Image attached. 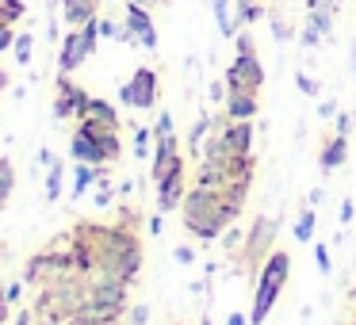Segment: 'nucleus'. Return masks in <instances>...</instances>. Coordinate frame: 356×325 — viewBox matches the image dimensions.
I'll return each mask as SVG.
<instances>
[{
    "instance_id": "nucleus-52",
    "label": "nucleus",
    "mask_w": 356,
    "mask_h": 325,
    "mask_svg": "<svg viewBox=\"0 0 356 325\" xmlns=\"http://www.w3.org/2000/svg\"><path fill=\"white\" fill-rule=\"evenodd\" d=\"M39 325H62L58 317H39Z\"/></svg>"
},
{
    "instance_id": "nucleus-19",
    "label": "nucleus",
    "mask_w": 356,
    "mask_h": 325,
    "mask_svg": "<svg viewBox=\"0 0 356 325\" xmlns=\"http://www.w3.org/2000/svg\"><path fill=\"white\" fill-rule=\"evenodd\" d=\"M96 176H100V165H85L77 161V169H73V195H85L88 188H96Z\"/></svg>"
},
{
    "instance_id": "nucleus-26",
    "label": "nucleus",
    "mask_w": 356,
    "mask_h": 325,
    "mask_svg": "<svg viewBox=\"0 0 356 325\" xmlns=\"http://www.w3.org/2000/svg\"><path fill=\"white\" fill-rule=\"evenodd\" d=\"M12 188H16V169H12V161H8V157H0V207L8 203Z\"/></svg>"
},
{
    "instance_id": "nucleus-23",
    "label": "nucleus",
    "mask_w": 356,
    "mask_h": 325,
    "mask_svg": "<svg viewBox=\"0 0 356 325\" xmlns=\"http://www.w3.org/2000/svg\"><path fill=\"white\" fill-rule=\"evenodd\" d=\"M211 131H215V119H211V115H203V119H195V123H192V131H188V146H192V153L207 142Z\"/></svg>"
},
{
    "instance_id": "nucleus-33",
    "label": "nucleus",
    "mask_w": 356,
    "mask_h": 325,
    "mask_svg": "<svg viewBox=\"0 0 356 325\" xmlns=\"http://www.w3.org/2000/svg\"><path fill=\"white\" fill-rule=\"evenodd\" d=\"M154 131V138H169V134H177V123H172V111H161L157 115V123L149 126Z\"/></svg>"
},
{
    "instance_id": "nucleus-57",
    "label": "nucleus",
    "mask_w": 356,
    "mask_h": 325,
    "mask_svg": "<svg viewBox=\"0 0 356 325\" xmlns=\"http://www.w3.org/2000/svg\"><path fill=\"white\" fill-rule=\"evenodd\" d=\"M353 325H356V317H353Z\"/></svg>"
},
{
    "instance_id": "nucleus-53",
    "label": "nucleus",
    "mask_w": 356,
    "mask_h": 325,
    "mask_svg": "<svg viewBox=\"0 0 356 325\" xmlns=\"http://www.w3.org/2000/svg\"><path fill=\"white\" fill-rule=\"evenodd\" d=\"M200 325H211V317H207V314H203V322H200Z\"/></svg>"
},
{
    "instance_id": "nucleus-27",
    "label": "nucleus",
    "mask_w": 356,
    "mask_h": 325,
    "mask_svg": "<svg viewBox=\"0 0 356 325\" xmlns=\"http://www.w3.org/2000/svg\"><path fill=\"white\" fill-rule=\"evenodd\" d=\"M218 245H222L226 253H241V245H245V230H238V222H230L222 230V238H218Z\"/></svg>"
},
{
    "instance_id": "nucleus-31",
    "label": "nucleus",
    "mask_w": 356,
    "mask_h": 325,
    "mask_svg": "<svg viewBox=\"0 0 356 325\" xmlns=\"http://www.w3.org/2000/svg\"><path fill=\"white\" fill-rule=\"evenodd\" d=\"M307 27H314L322 39H330V35H333V16H330V12H310L307 8Z\"/></svg>"
},
{
    "instance_id": "nucleus-2",
    "label": "nucleus",
    "mask_w": 356,
    "mask_h": 325,
    "mask_svg": "<svg viewBox=\"0 0 356 325\" xmlns=\"http://www.w3.org/2000/svg\"><path fill=\"white\" fill-rule=\"evenodd\" d=\"M96 241H100V264L123 283H134L142 276V241L131 226H96Z\"/></svg>"
},
{
    "instance_id": "nucleus-45",
    "label": "nucleus",
    "mask_w": 356,
    "mask_h": 325,
    "mask_svg": "<svg viewBox=\"0 0 356 325\" xmlns=\"http://www.w3.org/2000/svg\"><path fill=\"white\" fill-rule=\"evenodd\" d=\"M318 115H322V119H337V103L322 100V103H318Z\"/></svg>"
},
{
    "instance_id": "nucleus-56",
    "label": "nucleus",
    "mask_w": 356,
    "mask_h": 325,
    "mask_svg": "<svg viewBox=\"0 0 356 325\" xmlns=\"http://www.w3.org/2000/svg\"><path fill=\"white\" fill-rule=\"evenodd\" d=\"M353 299H356V291H353Z\"/></svg>"
},
{
    "instance_id": "nucleus-28",
    "label": "nucleus",
    "mask_w": 356,
    "mask_h": 325,
    "mask_svg": "<svg viewBox=\"0 0 356 325\" xmlns=\"http://www.w3.org/2000/svg\"><path fill=\"white\" fill-rule=\"evenodd\" d=\"M31 47H35V35L31 31H19L16 42H12V54H16L19 65H31Z\"/></svg>"
},
{
    "instance_id": "nucleus-42",
    "label": "nucleus",
    "mask_w": 356,
    "mask_h": 325,
    "mask_svg": "<svg viewBox=\"0 0 356 325\" xmlns=\"http://www.w3.org/2000/svg\"><path fill=\"white\" fill-rule=\"evenodd\" d=\"M172 256H177V264H192L195 260V249L192 245H177V249H172Z\"/></svg>"
},
{
    "instance_id": "nucleus-55",
    "label": "nucleus",
    "mask_w": 356,
    "mask_h": 325,
    "mask_svg": "<svg viewBox=\"0 0 356 325\" xmlns=\"http://www.w3.org/2000/svg\"><path fill=\"white\" fill-rule=\"evenodd\" d=\"M0 256H4V249H0Z\"/></svg>"
},
{
    "instance_id": "nucleus-14",
    "label": "nucleus",
    "mask_w": 356,
    "mask_h": 325,
    "mask_svg": "<svg viewBox=\"0 0 356 325\" xmlns=\"http://www.w3.org/2000/svg\"><path fill=\"white\" fill-rule=\"evenodd\" d=\"M70 157L73 161H85V165H111L100 142L88 138V134H81V131H73V138H70Z\"/></svg>"
},
{
    "instance_id": "nucleus-54",
    "label": "nucleus",
    "mask_w": 356,
    "mask_h": 325,
    "mask_svg": "<svg viewBox=\"0 0 356 325\" xmlns=\"http://www.w3.org/2000/svg\"><path fill=\"white\" fill-rule=\"evenodd\" d=\"M172 325H184V322H172Z\"/></svg>"
},
{
    "instance_id": "nucleus-16",
    "label": "nucleus",
    "mask_w": 356,
    "mask_h": 325,
    "mask_svg": "<svg viewBox=\"0 0 356 325\" xmlns=\"http://www.w3.org/2000/svg\"><path fill=\"white\" fill-rule=\"evenodd\" d=\"M276 299H280V287L261 283V279H257V291H253V310H249V325H264V317L272 314Z\"/></svg>"
},
{
    "instance_id": "nucleus-8",
    "label": "nucleus",
    "mask_w": 356,
    "mask_h": 325,
    "mask_svg": "<svg viewBox=\"0 0 356 325\" xmlns=\"http://www.w3.org/2000/svg\"><path fill=\"white\" fill-rule=\"evenodd\" d=\"M123 24L131 27L134 42H138L142 50H157V27H154V16H149L146 4H138V0H127V16Z\"/></svg>"
},
{
    "instance_id": "nucleus-3",
    "label": "nucleus",
    "mask_w": 356,
    "mask_h": 325,
    "mask_svg": "<svg viewBox=\"0 0 356 325\" xmlns=\"http://www.w3.org/2000/svg\"><path fill=\"white\" fill-rule=\"evenodd\" d=\"M272 245H276V218L257 215L253 226L245 230V245H241V253H238V260L245 264V276H257V272H261V264L268 260Z\"/></svg>"
},
{
    "instance_id": "nucleus-39",
    "label": "nucleus",
    "mask_w": 356,
    "mask_h": 325,
    "mask_svg": "<svg viewBox=\"0 0 356 325\" xmlns=\"http://www.w3.org/2000/svg\"><path fill=\"white\" fill-rule=\"evenodd\" d=\"M307 8H310V12H330V16H337L341 0H307Z\"/></svg>"
},
{
    "instance_id": "nucleus-43",
    "label": "nucleus",
    "mask_w": 356,
    "mask_h": 325,
    "mask_svg": "<svg viewBox=\"0 0 356 325\" xmlns=\"http://www.w3.org/2000/svg\"><path fill=\"white\" fill-rule=\"evenodd\" d=\"M299 42L302 47H318V42H322V35L314 31V27H302V35H299Z\"/></svg>"
},
{
    "instance_id": "nucleus-1",
    "label": "nucleus",
    "mask_w": 356,
    "mask_h": 325,
    "mask_svg": "<svg viewBox=\"0 0 356 325\" xmlns=\"http://www.w3.org/2000/svg\"><path fill=\"white\" fill-rule=\"evenodd\" d=\"M245 203L230 199L226 192H207V188H192L180 203V222L195 241H218L230 222L241 218Z\"/></svg>"
},
{
    "instance_id": "nucleus-17",
    "label": "nucleus",
    "mask_w": 356,
    "mask_h": 325,
    "mask_svg": "<svg viewBox=\"0 0 356 325\" xmlns=\"http://www.w3.org/2000/svg\"><path fill=\"white\" fill-rule=\"evenodd\" d=\"M62 16L70 27H85L88 19L100 16V0H62Z\"/></svg>"
},
{
    "instance_id": "nucleus-4",
    "label": "nucleus",
    "mask_w": 356,
    "mask_h": 325,
    "mask_svg": "<svg viewBox=\"0 0 356 325\" xmlns=\"http://www.w3.org/2000/svg\"><path fill=\"white\" fill-rule=\"evenodd\" d=\"M157 73L146 69V65H138V69L131 73V81H123V88H119V103L131 111H149L157 103Z\"/></svg>"
},
{
    "instance_id": "nucleus-13",
    "label": "nucleus",
    "mask_w": 356,
    "mask_h": 325,
    "mask_svg": "<svg viewBox=\"0 0 356 325\" xmlns=\"http://www.w3.org/2000/svg\"><path fill=\"white\" fill-rule=\"evenodd\" d=\"M261 111V92H226V115L234 123H253Z\"/></svg>"
},
{
    "instance_id": "nucleus-15",
    "label": "nucleus",
    "mask_w": 356,
    "mask_h": 325,
    "mask_svg": "<svg viewBox=\"0 0 356 325\" xmlns=\"http://www.w3.org/2000/svg\"><path fill=\"white\" fill-rule=\"evenodd\" d=\"M345 161H348V134H333V138L322 146V153H318V169L333 172V169H341Z\"/></svg>"
},
{
    "instance_id": "nucleus-29",
    "label": "nucleus",
    "mask_w": 356,
    "mask_h": 325,
    "mask_svg": "<svg viewBox=\"0 0 356 325\" xmlns=\"http://www.w3.org/2000/svg\"><path fill=\"white\" fill-rule=\"evenodd\" d=\"M134 157H138V161L154 157V131H146V126H138V131H134Z\"/></svg>"
},
{
    "instance_id": "nucleus-34",
    "label": "nucleus",
    "mask_w": 356,
    "mask_h": 325,
    "mask_svg": "<svg viewBox=\"0 0 356 325\" xmlns=\"http://www.w3.org/2000/svg\"><path fill=\"white\" fill-rule=\"evenodd\" d=\"M234 50H238V54H257V42L245 27H238V35H234Z\"/></svg>"
},
{
    "instance_id": "nucleus-25",
    "label": "nucleus",
    "mask_w": 356,
    "mask_h": 325,
    "mask_svg": "<svg viewBox=\"0 0 356 325\" xmlns=\"http://www.w3.org/2000/svg\"><path fill=\"white\" fill-rule=\"evenodd\" d=\"M295 238H299V241L314 238V207H310V203L299 210V215H295Z\"/></svg>"
},
{
    "instance_id": "nucleus-50",
    "label": "nucleus",
    "mask_w": 356,
    "mask_h": 325,
    "mask_svg": "<svg viewBox=\"0 0 356 325\" xmlns=\"http://www.w3.org/2000/svg\"><path fill=\"white\" fill-rule=\"evenodd\" d=\"M12 325H31V314H27V310H19V317Z\"/></svg>"
},
{
    "instance_id": "nucleus-35",
    "label": "nucleus",
    "mask_w": 356,
    "mask_h": 325,
    "mask_svg": "<svg viewBox=\"0 0 356 325\" xmlns=\"http://www.w3.org/2000/svg\"><path fill=\"white\" fill-rule=\"evenodd\" d=\"M295 85H299V92H307V96H322V85H318L310 73H295Z\"/></svg>"
},
{
    "instance_id": "nucleus-48",
    "label": "nucleus",
    "mask_w": 356,
    "mask_h": 325,
    "mask_svg": "<svg viewBox=\"0 0 356 325\" xmlns=\"http://www.w3.org/2000/svg\"><path fill=\"white\" fill-rule=\"evenodd\" d=\"M161 218H165V215H154V218H149V222H146V226H149V233H154V238H157V233H161Z\"/></svg>"
},
{
    "instance_id": "nucleus-18",
    "label": "nucleus",
    "mask_w": 356,
    "mask_h": 325,
    "mask_svg": "<svg viewBox=\"0 0 356 325\" xmlns=\"http://www.w3.org/2000/svg\"><path fill=\"white\" fill-rule=\"evenodd\" d=\"M180 153L177 146V134H169V138H154V172H149V180H157L165 169H169V161Z\"/></svg>"
},
{
    "instance_id": "nucleus-6",
    "label": "nucleus",
    "mask_w": 356,
    "mask_h": 325,
    "mask_svg": "<svg viewBox=\"0 0 356 325\" xmlns=\"http://www.w3.org/2000/svg\"><path fill=\"white\" fill-rule=\"evenodd\" d=\"M88 100L92 96L85 92V88L73 81V73H58V81H54V119H81L88 111Z\"/></svg>"
},
{
    "instance_id": "nucleus-36",
    "label": "nucleus",
    "mask_w": 356,
    "mask_h": 325,
    "mask_svg": "<svg viewBox=\"0 0 356 325\" xmlns=\"http://www.w3.org/2000/svg\"><path fill=\"white\" fill-rule=\"evenodd\" d=\"M314 260H318V272H322V276H330V272H333V256H330V249H325L322 241L314 245Z\"/></svg>"
},
{
    "instance_id": "nucleus-9",
    "label": "nucleus",
    "mask_w": 356,
    "mask_h": 325,
    "mask_svg": "<svg viewBox=\"0 0 356 325\" xmlns=\"http://www.w3.org/2000/svg\"><path fill=\"white\" fill-rule=\"evenodd\" d=\"M77 131L81 134H88V138H96L104 146V153H108V161L115 165L119 157H123V142H119V131L115 126H108V123H100V119H92V115H81L77 119Z\"/></svg>"
},
{
    "instance_id": "nucleus-7",
    "label": "nucleus",
    "mask_w": 356,
    "mask_h": 325,
    "mask_svg": "<svg viewBox=\"0 0 356 325\" xmlns=\"http://www.w3.org/2000/svg\"><path fill=\"white\" fill-rule=\"evenodd\" d=\"M226 88L230 92H261L264 88V65L257 54H234L230 69H226Z\"/></svg>"
},
{
    "instance_id": "nucleus-12",
    "label": "nucleus",
    "mask_w": 356,
    "mask_h": 325,
    "mask_svg": "<svg viewBox=\"0 0 356 325\" xmlns=\"http://www.w3.org/2000/svg\"><path fill=\"white\" fill-rule=\"evenodd\" d=\"M218 134H222L226 149H230L234 157L253 153V123H234V119H226V123L218 126Z\"/></svg>"
},
{
    "instance_id": "nucleus-38",
    "label": "nucleus",
    "mask_w": 356,
    "mask_h": 325,
    "mask_svg": "<svg viewBox=\"0 0 356 325\" xmlns=\"http://www.w3.org/2000/svg\"><path fill=\"white\" fill-rule=\"evenodd\" d=\"M146 322H149V306H146V302L127 310V325H146Z\"/></svg>"
},
{
    "instance_id": "nucleus-44",
    "label": "nucleus",
    "mask_w": 356,
    "mask_h": 325,
    "mask_svg": "<svg viewBox=\"0 0 356 325\" xmlns=\"http://www.w3.org/2000/svg\"><path fill=\"white\" fill-rule=\"evenodd\" d=\"M226 92H230V88H226V81H215V85L207 88V96H211L215 103H218V100H226Z\"/></svg>"
},
{
    "instance_id": "nucleus-46",
    "label": "nucleus",
    "mask_w": 356,
    "mask_h": 325,
    "mask_svg": "<svg viewBox=\"0 0 356 325\" xmlns=\"http://www.w3.org/2000/svg\"><path fill=\"white\" fill-rule=\"evenodd\" d=\"M353 131V115L348 111H337V134H348Z\"/></svg>"
},
{
    "instance_id": "nucleus-11",
    "label": "nucleus",
    "mask_w": 356,
    "mask_h": 325,
    "mask_svg": "<svg viewBox=\"0 0 356 325\" xmlns=\"http://www.w3.org/2000/svg\"><path fill=\"white\" fill-rule=\"evenodd\" d=\"M287 276H291V256H287L284 249H272L268 260L261 264V272H257V279H261V283H272V287H280V291H284V287H287Z\"/></svg>"
},
{
    "instance_id": "nucleus-24",
    "label": "nucleus",
    "mask_w": 356,
    "mask_h": 325,
    "mask_svg": "<svg viewBox=\"0 0 356 325\" xmlns=\"http://www.w3.org/2000/svg\"><path fill=\"white\" fill-rule=\"evenodd\" d=\"M62 161L58 157H50V176H47V203H58L62 199Z\"/></svg>"
},
{
    "instance_id": "nucleus-47",
    "label": "nucleus",
    "mask_w": 356,
    "mask_h": 325,
    "mask_svg": "<svg viewBox=\"0 0 356 325\" xmlns=\"http://www.w3.org/2000/svg\"><path fill=\"white\" fill-rule=\"evenodd\" d=\"M337 218H341V222H353V203H341V210H337Z\"/></svg>"
},
{
    "instance_id": "nucleus-30",
    "label": "nucleus",
    "mask_w": 356,
    "mask_h": 325,
    "mask_svg": "<svg viewBox=\"0 0 356 325\" xmlns=\"http://www.w3.org/2000/svg\"><path fill=\"white\" fill-rule=\"evenodd\" d=\"M27 12L24 0H0V24H19Z\"/></svg>"
},
{
    "instance_id": "nucleus-49",
    "label": "nucleus",
    "mask_w": 356,
    "mask_h": 325,
    "mask_svg": "<svg viewBox=\"0 0 356 325\" xmlns=\"http://www.w3.org/2000/svg\"><path fill=\"white\" fill-rule=\"evenodd\" d=\"M226 325H249V317H241V314H238V310H234V314H230V317H226Z\"/></svg>"
},
{
    "instance_id": "nucleus-21",
    "label": "nucleus",
    "mask_w": 356,
    "mask_h": 325,
    "mask_svg": "<svg viewBox=\"0 0 356 325\" xmlns=\"http://www.w3.org/2000/svg\"><path fill=\"white\" fill-rule=\"evenodd\" d=\"M234 19H238V27L257 24V19H264V4L261 0H234Z\"/></svg>"
},
{
    "instance_id": "nucleus-20",
    "label": "nucleus",
    "mask_w": 356,
    "mask_h": 325,
    "mask_svg": "<svg viewBox=\"0 0 356 325\" xmlns=\"http://www.w3.org/2000/svg\"><path fill=\"white\" fill-rule=\"evenodd\" d=\"M211 8H215L218 35H222V39H234V35H238V19L230 16V0H211Z\"/></svg>"
},
{
    "instance_id": "nucleus-41",
    "label": "nucleus",
    "mask_w": 356,
    "mask_h": 325,
    "mask_svg": "<svg viewBox=\"0 0 356 325\" xmlns=\"http://www.w3.org/2000/svg\"><path fill=\"white\" fill-rule=\"evenodd\" d=\"M19 299H24V279H16V283H12L8 291H4V302H8V306H16Z\"/></svg>"
},
{
    "instance_id": "nucleus-22",
    "label": "nucleus",
    "mask_w": 356,
    "mask_h": 325,
    "mask_svg": "<svg viewBox=\"0 0 356 325\" xmlns=\"http://www.w3.org/2000/svg\"><path fill=\"white\" fill-rule=\"evenodd\" d=\"M85 115H92V119H100V123H108V126H115L119 131V123H123V119H119V111L111 108L108 100H100V96H92V100H88V111Z\"/></svg>"
},
{
    "instance_id": "nucleus-37",
    "label": "nucleus",
    "mask_w": 356,
    "mask_h": 325,
    "mask_svg": "<svg viewBox=\"0 0 356 325\" xmlns=\"http://www.w3.org/2000/svg\"><path fill=\"white\" fill-rule=\"evenodd\" d=\"M268 24H272V35H276L280 42H291V39H295V31H291V27L284 24V16H272Z\"/></svg>"
},
{
    "instance_id": "nucleus-40",
    "label": "nucleus",
    "mask_w": 356,
    "mask_h": 325,
    "mask_svg": "<svg viewBox=\"0 0 356 325\" xmlns=\"http://www.w3.org/2000/svg\"><path fill=\"white\" fill-rule=\"evenodd\" d=\"M12 42H16V31H12V24H0V54H4V50H12Z\"/></svg>"
},
{
    "instance_id": "nucleus-51",
    "label": "nucleus",
    "mask_w": 356,
    "mask_h": 325,
    "mask_svg": "<svg viewBox=\"0 0 356 325\" xmlns=\"http://www.w3.org/2000/svg\"><path fill=\"white\" fill-rule=\"evenodd\" d=\"M4 88H8V73L0 69V92H4Z\"/></svg>"
},
{
    "instance_id": "nucleus-5",
    "label": "nucleus",
    "mask_w": 356,
    "mask_h": 325,
    "mask_svg": "<svg viewBox=\"0 0 356 325\" xmlns=\"http://www.w3.org/2000/svg\"><path fill=\"white\" fill-rule=\"evenodd\" d=\"M157 188V215H172V210H180V203H184L188 188H184V157H172L169 169L161 172V176L154 180Z\"/></svg>"
},
{
    "instance_id": "nucleus-32",
    "label": "nucleus",
    "mask_w": 356,
    "mask_h": 325,
    "mask_svg": "<svg viewBox=\"0 0 356 325\" xmlns=\"http://www.w3.org/2000/svg\"><path fill=\"white\" fill-rule=\"evenodd\" d=\"M62 325H119V317H96V314H73V317H65Z\"/></svg>"
},
{
    "instance_id": "nucleus-10",
    "label": "nucleus",
    "mask_w": 356,
    "mask_h": 325,
    "mask_svg": "<svg viewBox=\"0 0 356 325\" xmlns=\"http://www.w3.org/2000/svg\"><path fill=\"white\" fill-rule=\"evenodd\" d=\"M88 58L92 54H88V47H85L81 27H70V35L62 39V50H58V73H77Z\"/></svg>"
}]
</instances>
